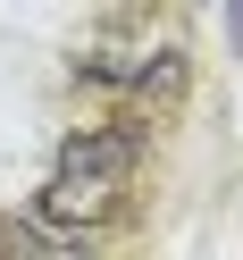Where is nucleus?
I'll return each mask as SVG.
<instances>
[{
  "label": "nucleus",
  "instance_id": "f257e3e1",
  "mask_svg": "<svg viewBox=\"0 0 243 260\" xmlns=\"http://www.w3.org/2000/svg\"><path fill=\"white\" fill-rule=\"evenodd\" d=\"M126 176H134V135L126 126H76L59 143L51 185H42V218H59V226L109 218V202L126 193Z\"/></svg>",
  "mask_w": 243,
  "mask_h": 260
}]
</instances>
